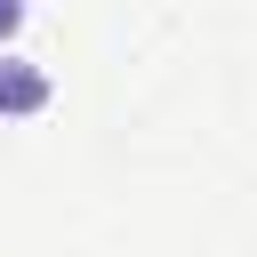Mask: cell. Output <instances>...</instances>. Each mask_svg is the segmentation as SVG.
Returning <instances> with one entry per match:
<instances>
[{
    "label": "cell",
    "mask_w": 257,
    "mask_h": 257,
    "mask_svg": "<svg viewBox=\"0 0 257 257\" xmlns=\"http://www.w3.org/2000/svg\"><path fill=\"white\" fill-rule=\"evenodd\" d=\"M48 96H56L48 64H32V56H8V48H0V120H32V112H48Z\"/></svg>",
    "instance_id": "obj_1"
},
{
    "label": "cell",
    "mask_w": 257,
    "mask_h": 257,
    "mask_svg": "<svg viewBox=\"0 0 257 257\" xmlns=\"http://www.w3.org/2000/svg\"><path fill=\"white\" fill-rule=\"evenodd\" d=\"M24 32V0H0V40H16Z\"/></svg>",
    "instance_id": "obj_2"
}]
</instances>
